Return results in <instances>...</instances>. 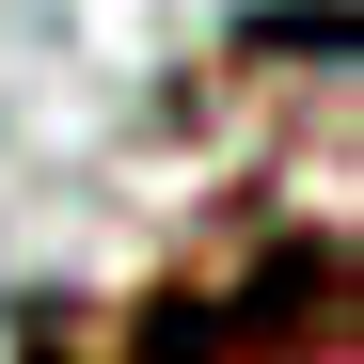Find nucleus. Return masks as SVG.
<instances>
[{"mask_svg": "<svg viewBox=\"0 0 364 364\" xmlns=\"http://www.w3.org/2000/svg\"><path fill=\"white\" fill-rule=\"evenodd\" d=\"M143 364H237L222 301H159V317H143Z\"/></svg>", "mask_w": 364, "mask_h": 364, "instance_id": "obj_1", "label": "nucleus"}]
</instances>
